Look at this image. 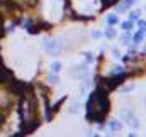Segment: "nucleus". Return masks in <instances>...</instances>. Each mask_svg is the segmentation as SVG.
<instances>
[{
    "instance_id": "obj_3",
    "label": "nucleus",
    "mask_w": 146,
    "mask_h": 137,
    "mask_svg": "<svg viewBox=\"0 0 146 137\" xmlns=\"http://www.w3.org/2000/svg\"><path fill=\"white\" fill-rule=\"evenodd\" d=\"M122 117H124V120H126L131 127H138V125H139V122H136V117L133 115V112H131V110H127V108H126V110H122Z\"/></svg>"
},
{
    "instance_id": "obj_15",
    "label": "nucleus",
    "mask_w": 146,
    "mask_h": 137,
    "mask_svg": "<svg viewBox=\"0 0 146 137\" xmlns=\"http://www.w3.org/2000/svg\"><path fill=\"white\" fill-rule=\"evenodd\" d=\"M129 39H131V37H129L127 34H126V36H122V42H124V44H127V42H129Z\"/></svg>"
},
{
    "instance_id": "obj_14",
    "label": "nucleus",
    "mask_w": 146,
    "mask_h": 137,
    "mask_svg": "<svg viewBox=\"0 0 146 137\" xmlns=\"http://www.w3.org/2000/svg\"><path fill=\"white\" fill-rule=\"evenodd\" d=\"M78 112V103H73L72 105V113H76Z\"/></svg>"
},
{
    "instance_id": "obj_12",
    "label": "nucleus",
    "mask_w": 146,
    "mask_h": 137,
    "mask_svg": "<svg viewBox=\"0 0 146 137\" xmlns=\"http://www.w3.org/2000/svg\"><path fill=\"white\" fill-rule=\"evenodd\" d=\"M49 83H58V76H54V74H49Z\"/></svg>"
},
{
    "instance_id": "obj_16",
    "label": "nucleus",
    "mask_w": 146,
    "mask_h": 137,
    "mask_svg": "<svg viewBox=\"0 0 146 137\" xmlns=\"http://www.w3.org/2000/svg\"><path fill=\"white\" fill-rule=\"evenodd\" d=\"M92 36H94V37H100V32H97V31H94V32H92Z\"/></svg>"
},
{
    "instance_id": "obj_4",
    "label": "nucleus",
    "mask_w": 146,
    "mask_h": 137,
    "mask_svg": "<svg viewBox=\"0 0 146 137\" xmlns=\"http://www.w3.org/2000/svg\"><path fill=\"white\" fill-rule=\"evenodd\" d=\"M134 2H136V0H124V2L119 5V12H122V10H127V9H129V7H131Z\"/></svg>"
},
{
    "instance_id": "obj_11",
    "label": "nucleus",
    "mask_w": 146,
    "mask_h": 137,
    "mask_svg": "<svg viewBox=\"0 0 146 137\" xmlns=\"http://www.w3.org/2000/svg\"><path fill=\"white\" fill-rule=\"evenodd\" d=\"M139 31H141V32H145L146 31V22L145 20H139Z\"/></svg>"
},
{
    "instance_id": "obj_1",
    "label": "nucleus",
    "mask_w": 146,
    "mask_h": 137,
    "mask_svg": "<svg viewBox=\"0 0 146 137\" xmlns=\"http://www.w3.org/2000/svg\"><path fill=\"white\" fill-rule=\"evenodd\" d=\"M109 110V98L104 90H97L87 102V119L90 122H100Z\"/></svg>"
},
{
    "instance_id": "obj_13",
    "label": "nucleus",
    "mask_w": 146,
    "mask_h": 137,
    "mask_svg": "<svg viewBox=\"0 0 146 137\" xmlns=\"http://www.w3.org/2000/svg\"><path fill=\"white\" fill-rule=\"evenodd\" d=\"M136 19H139V10L134 12V14H131V20H136Z\"/></svg>"
},
{
    "instance_id": "obj_8",
    "label": "nucleus",
    "mask_w": 146,
    "mask_h": 137,
    "mask_svg": "<svg viewBox=\"0 0 146 137\" xmlns=\"http://www.w3.org/2000/svg\"><path fill=\"white\" fill-rule=\"evenodd\" d=\"M51 69H53V73H58V71L61 69V65H60V63H53V65H51Z\"/></svg>"
},
{
    "instance_id": "obj_6",
    "label": "nucleus",
    "mask_w": 146,
    "mask_h": 137,
    "mask_svg": "<svg viewBox=\"0 0 146 137\" xmlns=\"http://www.w3.org/2000/svg\"><path fill=\"white\" fill-rule=\"evenodd\" d=\"M117 20H119V19H117V15H115V14H110L109 17H107V24H109V26L117 24Z\"/></svg>"
},
{
    "instance_id": "obj_2",
    "label": "nucleus",
    "mask_w": 146,
    "mask_h": 137,
    "mask_svg": "<svg viewBox=\"0 0 146 137\" xmlns=\"http://www.w3.org/2000/svg\"><path fill=\"white\" fill-rule=\"evenodd\" d=\"M44 47L49 54H60L61 49H63V41L61 39H51V41H46L44 42Z\"/></svg>"
},
{
    "instance_id": "obj_9",
    "label": "nucleus",
    "mask_w": 146,
    "mask_h": 137,
    "mask_svg": "<svg viewBox=\"0 0 146 137\" xmlns=\"http://www.w3.org/2000/svg\"><path fill=\"white\" fill-rule=\"evenodd\" d=\"M143 41V32L139 31V32H136V36H134V42H141Z\"/></svg>"
},
{
    "instance_id": "obj_10",
    "label": "nucleus",
    "mask_w": 146,
    "mask_h": 137,
    "mask_svg": "<svg viewBox=\"0 0 146 137\" xmlns=\"http://www.w3.org/2000/svg\"><path fill=\"white\" fill-rule=\"evenodd\" d=\"M106 36H107V37H114V36H115V31H114V29H107V31H106Z\"/></svg>"
},
{
    "instance_id": "obj_5",
    "label": "nucleus",
    "mask_w": 146,
    "mask_h": 137,
    "mask_svg": "<svg viewBox=\"0 0 146 137\" xmlns=\"http://www.w3.org/2000/svg\"><path fill=\"white\" fill-rule=\"evenodd\" d=\"M109 129L110 130H119L121 129V122H117V120H109Z\"/></svg>"
},
{
    "instance_id": "obj_7",
    "label": "nucleus",
    "mask_w": 146,
    "mask_h": 137,
    "mask_svg": "<svg viewBox=\"0 0 146 137\" xmlns=\"http://www.w3.org/2000/svg\"><path fill=\"white\" fill-rule=\"evenodd\" d=\"M122 29H126V31H129L131 27H133V22L131 20H126V22H122V26H121Z\"/></svg>"
}]
</instances>
